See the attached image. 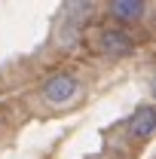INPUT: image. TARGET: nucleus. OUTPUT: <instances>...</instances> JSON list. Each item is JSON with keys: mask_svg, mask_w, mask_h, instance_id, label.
Instances as JSON below:
<instances>
[{"mask_svg": "<svg viewBox=\"0 0 156 159\" xmlns=\"http://www.w3.org/2000/svg\"><path fill=\"white\" fill-rule=\"evenodd\" d=\"M77 89H80L77 77H71V74H52L43 83V98L49 104H64V101H71L77 95Z\"/></svg>", "mask_w": 156, "mask_h": 159, "instance_id": "1", "label": "nucleus"}, {"mask_svg": "<svg viewBox=\"0 0 156 159\" xmlns=\"http://www.w3.org/2000/svg\"><path fill=\"white\" fill-rule=\"evenodd\" d=\"M101 49L110 52V55H132L135 40L119 28H107V31H101Z\"/></svg>", "mask_w": 156, "mask_h": 159, "instance_id": "2", "label": "nucleus"}, {"mask_svg": "<svg viewBox=\"0 0 156 159\" xmlns=\"http://www.w3.org/2000/svg\"><path fill=\"white\" fill-rule=\"evenodd\" d=\"M132 135L135 138H141V141H147L150 135L156 132V110L150 107V104H144V107H138L135 110V116H132Z\"/></svg>", "mask_w": 156, "mask_h": 159, "instance_id": "3", "label": "nucleus"}, {"mask_svg": "<svg viewBox=\"0 0 156 159\" xmlns=\"http://www.w3.org/2000/svg\"><path fill=\"white\" fill-rule=\"evenodd\" d=\"M110 12L122 21H132V19H141L144 16V3L141 0H117L113 6H110Z\"/></svg>", "mask_w": 156, "mask_h": 159, "instance_id": "4", "label": "nucleus"}]
</instances>
